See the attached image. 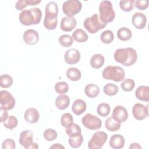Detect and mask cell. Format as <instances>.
Returning a JSON list of instances; mask_svg holds the SVG:
<instances>
[{"label":"cell","mask_w":149,"mask_h":149,"mask_svg":"<svg viewBox=\"0 0 149 149\" xmlns=\"http://www.w3.org/2000/svg\"><path fill=\"white\" fill-rule=\"evenodd\" d=\"M135 82L133 79H126L120 84L122 90L124 91H130L133 90L135 87Z\"/></svg>","instance_id":"obj_39"},{"label":"cell","mask_w":149,"mask_h":149,"mask_svg":"<svg viewBox=\"0 0 149 149\" xmlns=\"http://www.w3.org/2000/svg\"><path fill=\"white\" fill-rule=\"evenodd\" d=\"M116 62L125 66H130L136 63L137 60V53L133 48H119L113 55Z\"/></svg>","instance_id":"obj_1"},{"label":"cell","mask_w":149,"mask_h":149,"mask_svg":"<svg viewBox=\"0 0 149 149\" xmlns=\"http://www.w3.org/2000/svg\"><path fill=\"white\" fill-rule=\"evenodd\" d=\"M82 8L81 2L78 0H68L63 2L62 10L68 17H73L79 13Z\"/></svg>","instance_id":"obj_7"},{"label":"cell","mask_w":149,"mask_h":149,"mask_svg":"<svg viewBox=\"0 0 149 149\" xmlns=\"http://www.w3.org/2000/svg\"><path fill=\"white\" fill-rule=\"evenodd\" d=\"M132 22L134 27L136 29H143L146 26V16L141 12H136L132 16Z\"/></svg>","instance_id":"obj_16"},{"label":"cell","mask_w":149,"mask_h":149,"mask_svg":"<svg viewBox=\"0 0 149 149\" xmlns=\"http://www.w3.org/2000/svg\"><path fill=\"white\" fill-rule=\"evenodd\" d=\"M66 75L68 79L74 81L79 80L81 77V73L80 70L73 67L70 68L67 70Z\"/></svg>","instance_id":"obj_27"},{"label":"cell","mask_w":149,"mask_h":149,"mask_svg":"<svg viewBox=\"0 0 149 149\" xmlns=\"http://www.w3.org/2000/svg\"><path fill=\"white\" fill-rule=\"evenodd\" d=\"M23 39L24 42L29 45L36 44L39 41V34L37 31L33 29H29L24 31Z\"/></svg>","instance_id":"obj_15"},{"label":"cell","mask_w":149,"mask_h":149,"mask_svg":"<svg viewBox=\"0 0 149 149\" xmlns=\"http://www.w3.org/2000/svg\"><path fill=\"white\" fill-rule=\"evenodd\" d=\"M127 109L123 106H116L112 112V118L120 123L125 122L128 118Z\"/></svg>","instance_id":"obj_14"},{"label":"cell","mask_w":149,"mask_h":149,"mask_svg":"<svg viewBox=\"0 0 149 149\" xmlns=\"http://www.w3.org/2000/svg\"><path fill=\"white\" fill-rule=\"evenodd\" d=\"M105 63V58L104 56L100 54L93 55L90 59V65L94 69H100Z\"/></svg>","instance_id":"obj_23"},{"label":"cell","mask_w":149,"mask_h":149,"mask_svg":"<svg viewBox=\"0 0 149 149\" xmlns=\"http://www.w3.org/2000/svg\"><path fill=\"white\" fill-rule=\"evenodd\" d=\"M141 149V147L137 143H133L129 146V149Z\"/></svg>","instance_id":"obj_47"},{"label":"cell","mask_w":149,"mask_h":149,"mask_svg":"<svg viewBox=\"0 0 149 149\" xmlns=\"http://www.w3.org/2000/svg\"><path fill=\"white\" fill-rule=\"evenodd\" d=\"M19 143L26 149H35L38 148V144L33 143V133L31 130H26L20 133Z\"/></svg>","instance_id":"obj_9"},{"label":"cell","mask_w":149,"mask_h":149,"mask_svg":"<svg viewBox=\"0 0 149 149\" xmlns=\"http://www.w3.org/2000/svg\"><path fill=\"white\" fill-rule=\"evenodd\" d=\"M72 37L76 41L80 43L84 42L88 40L87 34L81 29H76L72 33Z\"/></svg>","instance_id":"obj_28"},{"label":"cell","mask_w":149,"mask_h":149,"mask_svg":"<svg viewBox=\"0 0 149 149\" xmlns=\"http://www.w3.org/2000/svg\"><path fill=\"white\" fill-rule=\"evenodd\" d=\"M3 149H15L16 148V143L12 139H6L2 144Z\"/></svg>","instance_id":"obj_42"},{"label":"cell","mask_w":149,"mask_h":149,"mask_svg":"<svg viewBox=\"0 0 149 149\" xmlns=\"http://www.w3.org/2000/svg\"><path fill=\"white\" fill-rule=\"evenodd\" d=\"M132 36V33L131 30L125 27H123L118 29L117 31V37L119 40L122 41H126L129 40Z\"/></svg>","instance_id":"obj_26"},{"label":"cell","mask_w":149,"mask_h":149,"mask_svg":"<svg viewBox=\"0 0 149 149\" xmlns=\"http://www.w3.org/2000/svg\"><path fill=\"white\" fill-rule=\"evenodd\" d=\"M99 17L104 24L112 22L115 17V13L113 9L112 3L109 1H102L99 5Z\"/></svg>","instance_id":"obj_4"},{"label":"cell","mask_w":149,"mask_h":149,"mask_svg":"<svg viewBox=\"0 0 149 149\" xmlns=\"http://www.w3.org/2000/svg\"><path fill=\"white\" fill-rule=\"evenodd\" d=\"M108 138L107 134L102 131L95 132L88 143L90 149H100L105 143Z\"/></svg>","instance_id":"obj_8"},{"label":"cell","mask_w":149,"mask_h":149,"mask_svg":"<svg viewBox=\"0 0 149 149\" xmlns=\"http://www.w3.org/2000/svg\"><path fill=\"white\" fill-rule=\"evenodd\" d=\"M17 124H18L17 119L13 115L9 116L8 119L3 122L4 126L6 128L10 130H12L14 128H15L17 126Z\"/></svg>","instance_id":"obj_38"},{"label":"cell","mask_w":149,"mask_h":149,"mask_svg":"<svg viewBox=\"0 0 149 149\" xmlns=\"http://www.w3.org/2000/svg\"><path fill=\"white\" fill-rule=\"evenodd\" d=\"M135 6L139 10H146L148 6V1L147 0H136L134 1Z\"/></svg>","instance_id":"obj_43"},{"label":"cell","mask_w":149,"mask_h":149,"mask_svg":"<svg viewBox=\"0 0 149 149\" xmlns=\"http://www.w3.org/2000/svg\"><path fill=\"white\" fill-rule=\"evenodd\" d=\"M134 0H123L119 2V6L124 12H130L133 9Z\"/></svg>","instance_id":"obj_37"},{"label":"cell","mask_w":149,"mask_h":149,"mask_svg":"<svg viewBox=\"0 0 149 149\" xmlns=\"http://www.w3.org/2000/svg\"><path fill=\"white\" fill-rule=\"evenodd\" d=\"M44 137L45 140L48 141H53L56 139L58 136L57 132L53 129H46L43 133Z\"/></svg>","instance_id":"obj_41"},{"label":"cell","mask_w":149,"mask_h":149,"mask_svg":"<svg viewBox=\"0 0 149 149\" xmlns=\"http://www.w3.org/2000/svg\"><path fill=\"white\" fill-rule=\"evenodd\" d=\"M106 129L110 132H115L118 130L121 126V123L118 122L112 116L108 118L105 122Z\"/></svg>","instance_id":"obj_25"},{"label":"cell","mask_w":149,"mask_h":149,"mask_svg":"<svg viewBox=\"0 0 149 149\" xmlns=\"http://www.w3.org/2000/svg\"><path fill=\"white\" fill-rule=\"evenodd\" d=\"M84 93L88 98H95L99 94L100 88L96 84H88L84 88Z\"/></svg>","instance_id":"obj_24"},{"label":"cell","mask_w":149,"mask_h":149,"mask_svg":"<svg viewBox=\"0 0 149 149\" xmlns=\"http://www.w3.org/2000/svg\"><path fill=\"white\" fill-rule=\"evenodd\" d=\"M136 98L142 101H149V87L147 86H140L138 87L135 91Z\"/></svg>","instance_id":"obj_20"},{"label":"cell","mask_w":149,"mask_h":149,"mask_svg":"<svg viewBox=\"0 0 149 149\" xmlns=\"http://www.w3.org/2000/svg\"><path fill=\"white\" fill-rule=\"evenodd\" d=\"M42 17L41 9L38 8H33L29 10H23L19 15V21L24 26H30L38 24Z\"/></svg>","instance_id":"obj_3"},{"label":"cell","mask_w":149,"mask_h":149,"mask_svg":"<svg viewBox=\"0 0 149 149\" xmlns=\"http://www.w3.org/2000/svg\"><path fill=\"white\" fill-rule=\"evenodd\" d=\"M106 26V24L100 20L97 13H94L91 17H87L83 22L84 27L90 34L96 33L99 30L105 28Z\"/></svg>","instance_id":"obj_6"},{"label":"cell","mask_w":149,"mask_h":149,"mask_svg":"<svg viewBox=\"0 0 149 149\" xmlns=\"http://www.w3.org/2000/svg\"><path fill=\"white\" fill-rule=\"evenodd\" d=\"M81 123L85 127L93 130H98L102 126L101 120L91 113L86 114L81 119Z\"/></svg>","instance_id":"obj_10"},{"label":"cell","mask_w":149,"mask_h":149,"mask_svg":"<svg viewBox=\"0 0 149 149\" xmlns=\"http://www.w3.org/2000/svg\"><path fill=\"white\" fill-rule=\"evenodd\" d=\"M80 53L79 51L75 48L68 49L64 54V60L66 63L70 65L77 63L80 59Z\"/></svg>","instance_id":"obj_13"},{"label":"cell","mask_w":149,"mask_h":149,"mask_svg":"<svg viewBox=\"0 0 149 149\" xmlns=\"http://www.w3.org/2000/svg\"><path fill=\"white\" fill-rule=\"evenodd\" d=\"M50 148H65V147L60 144H54L53 146L50 147Z\"/></svg>","instance_id":"obj_48"},{"label":"cell","mask_w":149,"mask_h":149,"mask_svg":"<svg viewBox=\"0 0 149 149\" xmlns=\"http://www.w3.org/2000/svg\"><path fill=\"white\" fill-rule=\"evenodd\" d=\"M59 42L62 47L68 48L73 44V40L70 35L63 34L59 37Z\"/></svg>","instance_id":"obj_35"},{"label":"cell","mask_w":149,"mask_h":149,"mask_svg":"<svg viewBox=\"0 0 149 149\" xmlns=\"http://www.w3.org/2000/svg\"><path fill=\"white\" fill-rule=\"evenodd\" d=\"M87 108V105L85 101L81 99L76 100L72 107L73 112L76 115H80L83 113Z\"/></svg>","instance_id":"obj_21"},{"label":"cell","mask_w":149,"mask_h":149,"mask_svg":"<svg viewBox=\"0 0 149 149\" xmlns=\"http://www.w3.org/2000/svg\"><path fill=\"white\" fill-rule=\"evenodd\" d=\"M13 84L12 77L8 74H3L0 76V86L2 88H9L12 86Z\"/></svg>","instance_id":"obj_34"},{"label":"cell","mask_w":149,"mask_h":149,"mask_svg":"<svg viewBox=\"0 0 149 149\" xmlns=\"http://www.w3.org/2000/svg\"><path fill=\"white\" fill-rule=\"evenodd\" d=\"M83 141V136L81 134H79L77 136H75L74 137H71L69 138L68 140V143L69 145L72 147V148H79L80 147Z\"/></svg>","instance_id":"obj_32"},{"label":"cell","mask_w":149,"mask_h":149,"mask_svg":"<svg viewBox=\"0 0 149 149\" xmlns=\"http://www.w3.org/2000/svg\"><path fill=\"white\" fill-rule=\"evenodd\" d=\"M66 133L69 137H74L81 134V129L77 124L72 123L66 127Z\"/></svg>","instance_id":"obj_29"},{"label":"cell","mask_w":149,"mask_h":149,"mask_svg":"<svg viewBox=\"0 0 149 149\" xmlns=\"http://www.w3.org/2000/svg\"><path fill=\"white\" fill-rule=\"evenodd\" d=\"M77 21L73 17H64L61 22V29L63 31L70 32L76 26Z\"/></svg>","instance_id":"obj_17"},{"label":"cell","mask_w":149,"mask_h":149,"mask_svg":"<svg viewBox=\"0 0 149 149\" xmlns=\"http://www.w3.org/2000/svg\"><path fill=\"white\" fill-rule=\"evenodd\" d=\"M27 6L28 5L27 3L26 0H20L16 2L15 7L17 10H22Z\"/></svg>","instance_id":"obj_44"},{"label":"cell","mask_w":149,"mask_h":149,"mask_svg":"<svg viewBox=\"0 0 149 149\" xmlns=\"http://www.w3.org/2000/svg\"><path fill=\"white\" fill-rule=\"evenodd\" d=\"M25 120L30 123H37L40 118V113L38 111L34 108H30L26 109L24 114Z\"/></svg>","instance_id":"obj_18"},{"label":"cell","mask_w":149,"mask_h":149,"mask_svg":"<svg viewBox=\"0 0 149 149\" xmlns=\"http://www.w3.org/2000/svg\"><path fill=\"white\" fill-rule=\"evenodd\" d=\"M55 91L59 94H66L69 90V86L65 81L57 82L54 86Z\"/></svg>","instance_id":"obj_36"},{"label":"cell","mask_w":149,"mask_h":149,"mask_svg":"<svg viewBox=\"0 0 149 149\" xmlns=\"http://www.w3.org/2000/svg\"><path fill=\"white\" fill-rule=\"evenodd\" d=\"M102 74L104 79L111 80L116 82L123 81L125 77L124 69L118 66H108L105 67L102 71Z\"/></svg>","instance_id":"obj_5"},{"label":"cell","mask_w":149,"mask_h":149,"mask_svg":"<svg viewBox=\"0 0 149 149\" xmlns=\"http://www.w3.org/2000/svg\"><path fill=\"white\" fill-rule=\"evenodd\" d=\"M111 111L110 106L107 103H101L100 104L97 108V113L102 117L107 116Z\"/></svg>","instance_id":"obj_31"},{"label":"cell","mask_w":149,"mask_h":149,"mask_svg":"<svg viewBox=\"0 0 149 149\" xmlns=\"http://www.w3.org/2000/svg\"><path fill=\"white\" fill-rule=\"evenodd\" d=\"M119 91L118 86L115 84L109 83L104 86L103 91L108 96H113L116 95Z\"/></svg>","instance_id":"obj_30"},{"label":"cell","mask_w":149,"mask_h":149,"mask_svg":"<svg viewBox=\"0 0 149 149\" xmlns=\"http://www.w3.org/2000/svg\"><path fill=\"white\" fill-rule=\"evenodd\" d=\"M100 39L104 44H110L114 40V34L111 30H107L101 34Z\"/></svg>","instance_id":"obj_33"},{"label":"cell","mask_w":149,"mask_h":149,"mask_svg":"<svg viewBox=\"0 0 149 149\" xmlns=\"http://www.w3.org/2000/svg\"><path fill=\"white\" fill-rule=\"evenodd\" d=\"M109 143L112 148L120 149L124 147L125 140L123 136L119 134H116L111 137Z\"/></svg>","instance_id":"obj_19"},{"label":"cell","mask_w":149,"mask_h":149,"mask_svg":"<svg viewBox=\"0 0 149 149\" xmlns=\"http://www.w3.org/2000/svg\"><path fill=\"white\" fill-rule=\"evenodd\" d=\"M27 3L29 6H33V5H36L40 3L41 1V0H26Z\"/></svg>","instance_id":"obj_46"},{"label":"cell","mask_w":149,"mask_h":149,"mask_svg":"<svg viewBox=\"0 0 149 149\" xmlns=\"http://www.w3.org/2000/svg\"><path fill=\"white\" fill-rule=\"evenodd\" d=\"M1 105L6 110H11L15 106L16 101L13 96L6 90L0 91Z\"/></svg>","instance_id":"obj_11"},{"label":"cell","mask_w":149,"mask_h":149,"mask_svg":"<svg viewBox=\"0 0 149 149\" xmlns=\"http://www.w3.org/2000/svg\"><path fill=\"white\" fill-rule=\"evenodd\" d=\"M70 104V98L66 94H61L56 98L55 104L60 110H63L68 108Z\"/></svg>","instance_id":"obj_22"},{"label":"cell","mask_w":149,"mask_h":149,"mask_svg":"<svg viewBox=\"0 0 149 149\" xmlns=\"http://www.w3.org/2000/svg\"><path fill=\"white\" fill-rule=\"evenodd\" d=\"M73 122L72 115L70 113H65L63 114L61 118V123L64 127H67Z\"/></svg>","instance_id":"obj_40"},{"label":"cell","mask_w":149,"mask_h":149,"mask_svg":"<svg viewBox=\"0 0 149 149\" xmlns=\"http://www.w3.org/2000/svg\"><path fill=\"white\" fill-rule=\"evenodd\" d=\"M58 4L54 1L49 2L45 6V17L44 19V27L49 30H54L57 27L58 15Z\"/></svg>","instance_id":"obj_2"},{"label":"cell","mask_w":149,"mask_h":149,"mask_svg":"<svg viewBox=\"0 0 149 149\" xmlns=\"http://www.w3.org/2000/svg\"><path fill=\"white\" fill-rule=\"evenodd\" d=\"M0 116H1V122H4L9 116L7 110L3 108L2 107H1Z\"/></svg>","instance_id":"obj_45"},{"label":"cell","mask_w":149,"mask_h":149,"mask_svg":"<svg viewBox=\"0 0 149 149\" xmlns=\"http://www.w3.org/2000/svg\"><path fill=\"white\" fill-rule=\"evenodd\" d=\"M132 113L136 119L143 120L148 115V105L145 106L142 104L136 103L133 107Z\"/></svg>","instance_id":"obj_12"}]
</instances>
